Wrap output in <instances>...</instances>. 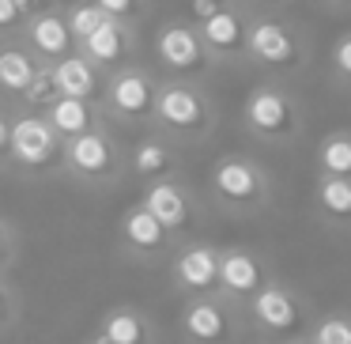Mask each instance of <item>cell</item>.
<instances>
[{
  "label": "cell",
  "instance_id": "1",
  "mask_svg": "<svg viewBox=\"0 0 351 344\" xmlns=\"http://www.w3.org/2000/svg\"><path fill=\"white\" fill-rule=\"evenodd\" d=\"M152 129L174 140L182 152H189V148H200L212 140V133L219 129V110H215V99L208 95V87L159 76Z\"/></svg>",
  "mask_w": 351,
  "mask_h": 344
},
{
  "label": "cell",
  "instance_id": "2",
  "mask_svg": "<svg viewBox=\"0 0 351 344\" xmlns=\"http://www.w3.org/2000/svg\"><path fill=\"white\" fill-rule=\"evenodd\" d=\"M208 197L230 220L265 216L276 200V178L261 159L245 152H227L208 167Z\"/></svg>",
  "mask_w": 351,
  "mask_h": 344
},
{
  "label": "cell",
  "instance_id": "3",
  "mask_svg": "<svg viewBox=\"0 0 351 344\" xmlns=\"http://www.w3.org/2000/svg\"><path fill=\"white\" fill-rule=\"evenodd\" d=\"M242 129L265 148H295L306 133V110L283 80H261L242 99Z\"/></svg>",
  "mask_w": 351,
  "mask_h": 344
},
{
  "label": "cell",
  "instance_id": "4",
  "mask_svg": "<svg viewBox=\"0 0 351 344\" xmlns=\"http://www.w3.org/2000/svg\"><path fill=\"white\" fill-rule=\"evenodd\" d=\"M313 46L302 23L287 16H250L245 31V65L276 80H291L310 65Z\"/></svg>",
  "mask_w": 351,
  "mask_h": 344
},
{
  "label": "cell",
  "instance_id": "5",
  "mask_svg": "<svg viewBox=\"0 0 351 344\" xmlns=\"http://www.w3.org/2000/svg\"><path fill=\"white\" fill-rule=\"evenodd\" d=\"M242 318H245V329L257 333V341L283 344V341H295V336H306V329L313 321V306H310V295H302L295 284L272 276L242 306Z\"/></svg>",
  "mask_w": 351,
  "mask_h": 344
},
{
  "label": "cell",
  "instance_id": "6",
  "mask_svg": "<svg viewBox=\"0 0 351 344\" xmlns=\"http://www.w3.org/2000/svg\"><path fill=\"white\" fill-rule=\"evenodd\" d=\"M61 174L84 190H114L129 178L125 170V144L117 140L114 125H99L91 133L64 140Z\"/></svg>",
  "mask_w": 351,
  "mask_h": 344
},
{
  "label": "cell",
  "instance_id": "7",
  "mask_svg": "<svg viewBox=\"0 0 351 344\" xmlns=\"http://www.w3.org/2000/svg\"><path fill=\"white\" fill-rule=\"evenodd\" d=\"M155 65L167 80H185V84L208 87V80L223 69L212 54H208L204 38L197 34V27L185 16H167L155 31Z\"/></svg>",
  "mask_w": 351,
  "mask_h": 344
},
{
  "label": "cell",
  "instance_id": "8",
  "mask_svg": "<svg viewBox=\"0 0 351 344\" xmlns=\"http://www.w3.org/2000/svg\"><path fill=\"white\" fill-rule=\"evenodd\" d=\"M159 95V72L144 61H132L125 69L110 72L102 84V117L110 125H129V129H152V110Z\"/></svg>",
  "mask_w": 351,
  "mask_h": 344
},
{
  "label": "cell",
  "instance_id": "9",
  "mask_svg": "<svg viewBox=\"0 0 351 344\" xmlns=\"http://www.w3.org/2000/svg\"><path fill=\"white\" fill-rule=\"evenodd\" d=\"M61 152H64V140L49 129V122L42 114H12V122H8V170L12 174H27V178L61 174Z\"/></svg>",
  "mask_w": 351,
  "mask_h": 344
},
{
  "label": "cell",
  "instance_id": "10",
  "mask_svg": "<svg viewBox=\"0 0 351 344\" xmlns=\"http://www.w3.org/2000/svg\"><path fill=\"white\" fill-rule=\"evenodd\" d=\"M140 205L155 216V220L167 227V235L174 242H185V238H197L200 227H204V205H200V193L178 178H159V182H144V193H140Z\"/></svg>",
  "mask_w": 351,
  "mask_h": 344
},
{
  "label": "cell",
  "instance_id": "11",
  "mask_svg": "<svg viewBox=\"0 0 351 344\" xmlns=\"http://www.w3.org/2000/svg\"><path fill=\"white\" fill-rule=\"evenodd\" d=\"M178 336H182V344H242L245 336L242 306H230L219 295L182 299Z\"/></svg>",
  "mask_w": 351,
  "mask_h": 344
},
{
  "label": "cell",
  "instance_id": "12",
  "mask_svg": "<svg viewBox=\"0 0 351 344\" xmlns=\"http://www.w3.org/2000/svg\"><path fill=\"white\" fill-rule=\"evenodd\" d=\"M174 246L178 242L167 235V227H162L140 200L125 208L121 220H117V253H121L129 265H140V268L167 265Z\"/></svg>",
  "mask_w": 351,
  "mask_h": 344
},
{
  "label": "cell",
  "instance_id": "13",
  "mask_svg": "<svg viewBox=\"0 0 351 344\" xmlns=\"http://www.w3.org/2000/svg\"><path fill=\"white\" fill-rule=\"evenodd\" d=\"M272 265L261 250L253 246H219V280H215V295L227 299L230 306H245L268 280H272Z\"/></svg>",
  "mask_w": 351,
  "mask_h": 344
},
{
  "label": "cell",
  "instance_id": "14",
  "mask_svg": "<svg viewBox=\"0 0 351 344\" xmlns=\"http://www.w3.org/2000/svg\"><path fill=\"white\" fill-rule=\"evenodd\" d=\"M167 268H170V284H174V291L182 299L215 295V280H219V246L204 235L185 238V242L174 246Z\"/></svg>",
  "mask_w": 351,
  "mask_h": 344
},
{
  "label": "cell",
  "instance_id": "15",
  "mask_svg": "<svg viewBox=\"0 0 351 344\" xmlns=\"http://www.w3.org/2000/svg\"><path fill=\"white\" fill-rule=\"evenodd\" d=\"M76 49L102 72V76H110V72L125 69V65H132V61H140V27L106 19V23H102L95 34H87Z\"/></svg>",
  "mask_w": 351,
  "mask_h": 344
},
{
  "label": "cell",
  "instance_id": "16",
  "mask_svg": "<svg viewBox=\"0 0 351 344\" xmlns=\"http://www.w3.org/2000/svg\"><path fill=\"white\" fill-rule=\"evenodd\" d=\"M245 31H250V16L238 4L223 0L219 12L197 23V34L204 38L208 54L227 69V65H245Z\"/></svg>",
  "mask_w": 351,
  "mask_h": 344
},
{
  "label": "cell",
  "instance_id": "17",
  "mask_svg": "<svg viewBox=\"0 0 351 344\" xmlns=\"http://www.w3.org/2000/svg\"><path fill=\"white\" fill-rule=\"evenodd\" d=\"M125 170L136 182H159V178H178L185 170V152L167 140L162 133L147 129L132 148H125Z\"/></svg>",
  "mask_w": 351,
  "mask_h": 344
},
{
  "label": "cell",
  "instance_id": "18",
  "mask_svg": "<svg viewBox=\"0 0 351 344\" xmlns=\"http://www.w3.org/2000/svg\"><path fill=\"white\" fill-rule=\"evenodd\" d=\"M91 336L99 344H159L162 341L155 318L132 303H117L110 310H102Z\"/></svg>",
  "mask_w": 351,
  "mask_h": 344
},
{
  "label": "cell",
  "instance_id": "19",
  "mask_svg": "<svg viewBox=\"0 0 351 344\" xmlns=\"http://www.w3.org/2000/svg\"><path fill=\"white\" fill-rule=\"evenodd\" d=\"M19 42H23V46L34 54V61H42V65H53V61H61V57H69L72 49H76V42H72V34H69V27H64V16H61L57 4L27 19Z\"/></svg>",
  "mask_w": 351,
  "mask_h": 344
},
{
  "label": "cell",
  "instance_id": "20",
  "mask_svg": "<svg viewBox=\"0 0 351 344\" xmlns=\"http://www.w3.org/2000/svg\"><path fill=\"white\" fill-rule=\"evenodd\" d=\"M310 208L321 227L351 235V178H313L310 190Z\"/></svg>",
  "mask_w": 351,
  "mask_h": 344
},
{
  "label": "cell",
  "instance_id": "21",
  "mask_svg": "<svg viewBox=\"0 0 351 344\" xmlns=\"http://www.w3.org/2000/svg\"><path fill=\"white\" fill-rule=\"evenodd\" d=\"M49 72H53V84H57V91H61L64 99H87V102L102 99V84H106V76H102V72L95 69L80 49H72L69 57L53 61Z\"/></svg>",
  "mask_w": 351,
  "mask_h": 344
},
{
  "label": "cell",
  "instance_id": "22",
  "mask_svg": "<svg viewBox=\"0 0 351 344\" xmlns=\"http://www.w3.org/2000/svg\"><path fill=\"white\" fill-rule=\"evenodd\" d=\"M42 117H46L49 129H53L61 140H72V137H80V133H91V129H99V125H110L106 117H102V106H99V102L64 99V95H61V99H57Z\"/></svg>",
  "mask_w": 351,
  "mask_h": 344
},
{
  "label": "cell",
  "instance_id": "23",
  "mask_svg": "<svg viewBox=\"0 0 351 344\" xmlns=\"http://www.w3.org/2000/svg\"><path fill=\"white\" fill-rule=\"evenodd\" d=\"M38 65L42 61H34V54L19 38L0 42V95H4L8 102L19 99V91H23V87L34 80Z\"/></svg>",
  "mask_w": 351,
  "mask_h": 344
},
{
  "label": "cell",
  "instance_id": "24",
  "mask_svg": "<svg viewBox=\"0 0 351 344\" xmlns=\"http://www.w3.org/2000/svg\"><path fill=\"white\" fill-rule=\"evenodd\" d=\"M313 170L325 178H351V129H328L317 140Z\"/></svg>",
  "mask_w": 351,
  "mask_h": 344
},
{
  "label": "cell",
  "instance_id": "25",
  "mask_svg": "<svg viewBox=\"0 0 351 344\" xmlns=\"http://www.w3.org/2000/svg\"><path fill=\"white\" fill-rule=\"evenodd\" d=\"M57 99H61V91H57V84H53V72H49V65H38L34 80L19 91V99L8 102V110L12 114H46Z\"/></svg>",
  "mask_w": 351,
  "mask_h": 344
},
{
  "label": "cell",
  "instance_id": "26",
  "mask_svg": "<svg viewBox=\"0 0 351 344\" xmlns=\"http://www.w3.org/2000/svg\"><path fill=\"white\" fill-rule=\"evenodd\" d=\"M310 344H351V314L332 310V314H313L310 329H306Z\"/></svg>",
  "mask_w": 351,
  "mask_h": 344
},
{
  "label": "cell",
  "instance_id": "27",
  "mask_svg": "<svg viewBox=\"0 0 351 344\" xmlns=\"http://www.w3.org/2000/svg\"><path fill=\"white\" fill-rule=\"evenodd\" d=\"M61 16H64V27H69V34H72V42H84L87 34H95L102 23H106V16H102V8L99 4H80V8H61Z\"/></svg>",
  "mask_w": 351,
  "mask_h": 344
},
{
  "label": "cell",
  "instance_id": "28",
  "mask_svg": "<svg viewBox=\"0 0 351 344\" xmlns=\"http://www.w3.org/2000/svg\"><path fill=\"white\" fill-rule=\"evenodd\" d=\"M95 4L102 8L106 19H117V23H129V27H140L155 8V0H95Z\"/></svg>",
  "mask_w": 351,
  "mask_h": 344
},
{
  "label": "cell",
  "instance_id": "29",
  "mask_svg": "<svg viewBox=\"0 0 351 344\" xmlns=\"http://www.w3.org/2000/svg\"><path fill=\"white\" fill-rule=\"evenodd\" d=\"M19 318H23V295L12 284V276H0V336L16 333Z\"/></svg>",
  "mask_w": 351,
  "mask_h": 344
},
{
  "label": "cell",
  "instance_id": "30",
  "mask_svg": "<svg viewBox=\"0 0 351 344\" xmlns=\"http://www.w3.org/2000/svg\"><path fill=\"white\" fill-rule=\"evenodd\" d=\"M19 246H23L19 227L0 212V276H12V268H16V261H19Z\"/></svg>",
  "mask_w": 351,
  "mask_h": 344
},
{
  "label": "cell",
  "instance_id": "31",
  "mask_svg": "<svg viewBox=\"0 0 351 344\" xmlns=\"http://www.w3.org/2000/svg\"><path fill=\"white\" fill-rule=\"evenodd\" d=\"M328 72L340 87H351V31H343L328 49Z\"/></svg>",
  "mask_w": 351,
  "mask_h": 344
},
{
  "label": "cell",
  "instance_id": "32",
  "mask_svg": "<svg viewBox=\"0 0 351 344\" xmlns=\"http://www.w3.org/2000/svg\"><path fill=\"white\" fill-rule=\"evenodd\" d=\"M27 27V16L16 8V0H0V42L19 38Z\"/></svg>",
  "mask_w": 351,
  "mask_h": 344
},
{
  "label": "cell",
  "instance_id": "33",
  "mask_svg": "<svg viewBox=\"0 0 351 344\" xmlns=\"http://www.w3.org/2000/svg\"><path fill=\"white\" fill-rule=\"evenodd\" d=\"M230 4H238L245 16H280L291 0H230Z\"/></svg>",
  "mask_w": 351,
  "mask_h": 344
},
{
  "label": "cell",
  "instance_id": "34",
  "mask_svg": "<svg viewBox=\"0 0 351 344\" xmlns=\"http://www.w3.org/2000/svg\"><path fill=\"white\" fill-rule=\"evenodd\" d=\"M219 4H223V0H189V4H185V19L197 27V23H204L208 16H215Z\"/></svg>",
  "mask_w": 351,
  "mask_h": 344
},
{
  "label": "cell",
  "instance_id": "35",
  "mask_svg": "<svg viewBox=\"0 0 351 344\" xmlns=\"http://www.w3.org/2000/svg\"><path fill=\"white\" fill-rule=\"evenodd\" d=\"M8 122L12 114L0 106V170H8Z\"/></svg>",
  "mask_w": 351,
  "mask_h": 344
},
{
  "label": "cell",
  "instance_id": "36",
  "mask_svg": "<svg viewBox=\"0 0 351 344\" xmlns=\"http://www.w3.org/2000/svg\"><path fill=\"white\" fill-rule=\"evenodd\" d=\"M16 8L23 12L27 19L31 16H38V12H46V8H53V0H16Z\"/></svg>",
  "mask_w": 351,
  "mask_h": 344
},
{
  "label": "cell",
  "instance_id": "37",
  "mask_svg": "<svg viewBox=\"0 0 351 344\" xmlns=\"http://www.w3.org/2000/svg\"><path fill=\"white\" fill-rule=\"evenodd\" d=\"M317 4L328 12H340V16H351V0H317Z\"/></svg>",
  "mask_w": 351,
  "mask_h": 344
},
{
  "label": "cell",
  "instance_id": "38",
  "mask_svg": "<svg viewBox=\"0 0 351 344\" xmlns=\"http://www.w3.org/2000/svg\"><path fill=\"white\" fill-rule=\"evenodd\" d=\"M57 8H80V4H95V0H53Z\"/></svg>",
  "mask_w": 351,
  "mask_h": 344
},
{
  "label": "cell",
  "instance_id": "39",
  "mask_svg": "<svg viewBox=\"0 0 351 344\" xmlns=\"http://www.w3.org/2000/svg\"><path fill=\"white\" fill-rule=\"evenodd\" d=\"M283 344H310L306 336H295V341H283Z\"/></svg>",
  "mask_w": 351,
  "mask_h": 344
},
{
  "label": "cell",
  "instance_id": "40",
  "mask_svg": "<svg viewBox=\"0 0 351 344\" xmlns=\"http://www.w3.org/2000/svg\"><path fill=\"white\" fill-rule=\"evenodd\" d=\"M80 344H99V341H95V336H87V341H80Z\"/></svg>",
  "mask_w": 351,
  "mask_h": 344
},
{
  "label": "cell",
  "instance_id": "41",
  "mask_svg": "<svg viewBox=\"0 0 351 344\" xmlns=\"http://www.w3.org/2000/svg\"><path fill=\"white\" fill-rule=\"evenodd\" d=\"M253 344H268V341H253Z\"/></svg>",
  "mask_w": 351,
  "mask_h": 344
}]
</instances>
